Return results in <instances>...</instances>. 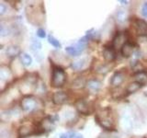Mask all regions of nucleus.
<instances>
[{"label":"nucleus","mask_w":147,"mask_h":138,"mask_svg":"<svg viewBox=\"0 0 147 138\" xmlns=\"http://www.w3.org/2000/svg\"><path fill=\"white\" fill-rule=\"evenodd\" d=\"M86 59L77 60V61H75L71 64V68L75 71H79L86 66Z\"/></svg>","instance_id":"4468645a"},{"label":"nucleus","mask_w":147,"mask_h":138,"mask_svg":"<svg viewBox=\"0 0 147 138\" xmlns=\"http://www.w3.org/2000/svg\"><path fill=\"white\" fill-rule=\"evenodd\" d=\"M133 25L136 31L140 35H147V22L141 18H135L133 21Z\"/></svg>","instance_id":"39448f33"},{"label":"nucleus","mask_w":147,"mask_h":138,"mask_svg":"<svg viewBox=\"0 0 147 138\" xmlns=\"http://www.w3.org/2000/svg\"><path fill=\"white\" fill-rule=\"evenodd\" d=\"M109 71V68L108 67H106L105 66H99L98 69H96V72L98 73H99V74H106Z\"/></svg>","instance_id":"a878e982"},{"label":"nucleus","mask_w":147,"mask_h":138,"mask_svg":"<svg viewBox=\"0 0 147 138\" xmlns=\"http://www.w3.org/2000/svg\"><path fill=\"white\" fill-rule=\"evenodd\" d=\"M60 138H67V136H66V135H64V133H63V135L60 136Z\"/></svg>","instance_id":"473e14b6"},{"label":"nucleus","mask_w":147,"mask_h":138,"mask_svg":"<svg viewBox=\"0 0 147 138\" xmlns=\"http://www.w3.org/2000/svg\"><path fill=\"white\" fill-rule=\"evenodd\" d=\"M142 15L144 16V18H147V2H145L142 7Z\"/></svg>","instance_id":"bb28decb"},{"label":"nucleus","mask_w":147,"mask_h":138,"mask_svg":"<svg viewBox=\"0 0 147 138\" xmlns=\"http://www.w3.org/2000/svg\"><path fill=\"white\" fill-rule=\"evenodd\" d=\"M20 58L21 64H23V66H31V64H32V58H31L30 55H29V54L26 53H22L20 55Z\"/></svg>","instance_id":"2eb2a0df"},{"label":"nucleus","mask_w":147,"mask_h":138,"mask_svg":"<svg viewBox=\"0 0 147 138\" xmlns=\"http://www.w3.org/2000/svg\"><path fill=\"white\" fill-rule=\"evenodd\" d=\"M95 119L98 123L100 124V126L106 129V130H111L114 127V119L109 109L103 110L101 112H98Z\"/></svg>","instance_id":"f257e3e1"},{"label":"nucleus","mask_w":147,"mask_h":138,"mask_svg":"<svg viewBox=\"0 0 147 138\" xmlns=\"http://www.w3.org/2000/svg\"><path fill=\"white\" fill-rule=\"evenodd\" d=\"M35 132V128L31 125H22L18 128V135L20 137H27L32 133H34Z\"/></svg>","instance_id":"0eeeda50"},{"label":"nucleus","mask_w":147,"mask_h":138,"mask_svg":"<svg viewBox=\"0 0 147 138\" xmlns=\"http://www.w3.org/2000/svg\"><path fill=\"white\" fill-rule=\"evenodd\" d=\"M10 77H11L10 70H9L7 67L2 66L1 69H0V78H1L3 81H6V80H8Z\"/></svg>","instance_id":"f3484780"},{"label":"nucleus","mask_w":147,"mask_h":138,"mask_svg":"<svg viewBox=\"0 0 147 138\" xmlns=\"http://www.w3.org/2000/svg\"><path fill=\"white\" fill-rule=\"evenodd\" d=\"M10 117H11V112H9V110L2 112L1 115H0V118H1L2 122H7V120H9Z\"/></svg>","instance_id":"5701e85b"},{"label":"nucleus","mask_w":147,"mask_h":138,"mask_svg":"<svg viewBox=\"0 0 147 138\" xmlns=\"http://www.w3.org/2000/svg\"><path fill=\"white\" fill-rule=\"evenodd\" d=\"M8 34H9V30L7 29V27L1 24V26H0V35H1V37H5Z\"/></svg>","instance_id":"b1692460"},{"label":"nucleus","mask_w":147,"mask_h":138,"mask_svg":"<svg viewBox=\"0 0 147 138\" xmlns=\"http://www.w3.org/2000/svg\"><path fill=\"white\" fill-rule=\"evenodd\" d=\"M136 138H139V137H136Z\"/></svg>","instance_id":"72a5a7b5"},{"label":"nucleus","mask_w":147,"mask_h":138,"mask_svg":"<svg viewBox=\"0 0 147 138\" xmlns=\"http://www.w3.org/2000/svg\"><path fill=\"white\" fill-rule=\"evenodd\" d=\"M37 106V101L32 98V97H25L24 99H22L20 107L21 109L26 112H32Z\"/></svg>","instance_id":"7ed1b4c3"},{"label":"nucleus","mask_w":147,"mask_h":138,"mask_svg":"<svg viewBox=\"0 0 147 138\" xmlns=\"http://www.w3.org/2000/svg\"><path fill=\"white\" fill-rule=\"evenodd\" d=\"M76 107L77 109V110L79 112H81L82 114H85V115H88L90 113V110H89V105L88 103L85 101L84 99H80L78 100L76 104Z\"/></svg>","instance_id":"6e6552de"},{"label":"nucleus","mask_w":147,"mask_h":138,"mask_svg":"<svg viewBox=\"0 0 147 138\" xmlns=\"http://www.w3.org/2000/svg\"><path fill=\"white\" fill-rule=\"evenodd\" d=\"M134 79L136 82L140 83L142 85L147 84V72L146 71H140L134 75Z\"/></svg>","instance_id":"ddd939ff"},{"label":"nucleus","mask_w":147,"mask_h":138,"mask_svg":"<svg viewBox=\"0 0 147 138\" xmlns=\"http://www.w3.org/2000/svg\"><path fill=\"white\" fill-rule=\"evenodd\" d=\"M76 133H73L71 132L69 133V138H76Z\"/></svg>","instance_id":"c756f323"},{"label":"nucleus","mask_w":147,"mask_h":138,"mask_svg":"<svg viewBox=\"0 0 147 138\" xmlns=\"http://www.w3.org/2000/svg\"><path fill=\"white\" fill-rule=\"evenodd\" d=\"M65 52L69 55H71V56H78V55L81 53L80 51L78 50L76 46H68V47L65 48Z\"/></svg>","instance_id":"aec40b11"},{"label":"nucleus","mask_w":147,"mask_h":138,"mask_svg":"<svg viewBox=\"0 0 147 138\" xmlns=\"http://www.w3.org/2000/svg\"><path fill=\"white\" fill-rule=\"evenodd\" d=\"M48 41L53 46V47L58 48V49L61 48V43H60V41H59L56 38H54L53 36L49 35V37H48Z\"/></svg>","instance_id":"4be33fe9"},{"label":"nucleus","mask_w":147,"mask_h":138,"mask_svg":"<svg viewBox=\"0 0 147 138\" xmlns=\"http://www.w3.org/2000/svg\"><path fill=\"white\" fill-rule=\"evenodd\" d=\"M37 36L40 39H43L46 37V31L43 29H39L37 30Z\"/></svg>","instance_id":"393cba45"},{"label":"nucleus","mask_w":147,"mask_h":138,"mask_svg":"<svg viewBox=\"0 0 147 138\" xmlns=\"http://www.w3.org/2000/svg\"><path fill=\"white\" fill-rule=\"evenodd\" d=\"M32 48H33V49H40L41 48V44H40V41H33Z\"/></svg>","instance_id":"c85d7f7f"},{"label":"nucleus","mask_w":147,"mask_h":138,"mask_svg":"<svg viewBox=\"0 0 147 138\" xmlns=\"http://www.w3.org/2000/svg\"><path fill=\"white\" fill-rule=\"evenodd\" d=\"M76 138H84V137H83V135H80V133H76Z\"/></svg>","instance_id":"7c9ffc66"},{"label":"nucleus","mask_w":147,"mask_h":138,"mask_svg":"<svg viewBox=\"0 0 147 138\" xmlns=\"http://www.w3.org/2000/svg\"><path fill=\"white\" fill-rule=\"evenodd\" d=\"M121 52L124 57H130L133 53V45L130 41H127V43L121 47Z\"/></svg>","instance_id":"9b49d317"},{"label":"nucleus","mask_w":147,"mask_h":138,"mask_svg":"<svg viewBox=\"0 0 147 138\" xmlns=\"http://www.w3.org/2000/svg\"><path fill=\"white\" fill-rule=\"evenodd\" d=\"M116 17H117V20L119 22L123 23L127 20V12L124 10H119L116 14Z\"/></svg>","instance_id":"412c9836"},{"label":"nucleus","mask_w":147,"mask_h":138,"mask_svg":"<svg viewBox=\"0 0 147 138\" xmlns=\"http://www.w3.org/2000/svg\"><path fill=\"white\" fill-rule=\"evenodd\" d=\"M68 99V95L64 91H56L53 95V101L56 105H62Z\"/></svg>","instance_id":"423d86ee"},{"label":"nucleus","mask_w":147,"mask_h":138,"mask_svg":"<svg viewBox=\"0 0 147 138\" xmlns=\"http://www.w3.org/2000/svg\"><path fill=\"white\" fill-rule=\"evenodd\" d=\"M127 37L126 34L124 32H119L116 34V36L114 37V39L112 41V47L113 48H121L127 43Z\"/></svg>","instance_id":"20e7f679"},{"label":"nucleus","mask_w":147,"mask_h":138,"mask_svg":"<svg viewBox=\"0 0 147 138\" xmlns=\"http://www.w3.org/2000/svg\"><path fill=\"white\" fill-rule=\"evenodd\" d=\"M119 2L122 3V4H124V5H127V4H128V1H123V0H121Z\"/></svg>","instance_id":"2f4dec72"},{"label":"nucleus","mask_w":147,"mask_h":138,"mask_svg":"<svg viewBox=\"0 0 147 138\" xmlns=\"http://www.w3.org/2000/svg\"><path fill=\"white\" fill-rule=\"evenodd\" d=\"M121 125L123 130L130 131L131 129L132 123L131 122V120L129 119L128 117H122V119L121 120Z\"/></svg>","instance_id":"a211bd4d"},{"label":"nucleus","mask_w":147,"mask_h":138,"mask_svg":"<svg viewBox=\"0 0 147 138\" xmlns=\"http://www.w3.org/2000/svg\"><path fill=\"white\" fill-rule=\"evenodd\" d=\"M6 53L8 57H15L20 53V48L18 45H9L7 47Z\"/></svg>","instance_id":"f8f14e48"},{"label":"nucleus","mask_w":147,"mask_h":138,"mask_svg":"<svg viewBox=\"0 0 147 138\" xmlns=\"http://www.w3.org/2000/svg\"><path fill=\"white\" fill-rule=\"evenodd\" d=\"M87 87L92 90V91H98L100 87H101V83L98 81V80H96V79H91L87 82Z\"/></svg>","instance_id":"dca6fc26"},{"label":"nucleus","mask_w":147,"mask_h":138,"mask_svg":"<svg viewBox=\"0 0 147 138\" xmlns=\"http://www.w3.org/2000/svg\"><path fill=\"white\" fill-rule=\"evenodd\" d=\"M142 85L140 84V83H138V82H132L131 83V84H129V86L127 87V92H129V93H134V92L138 91L140 89H141V87Z\"/></svg>","instance_id":"6ab92c4d"},{"label":"nucleus","mask_w":147,"mask_h":138,"mask_svg":"<svg viewBox=\"0 0 147 138\" xmlns=\"http://www.w3.org/2000/svg\"><path fill=\"white\" fill-rule=\"evenodd\" d=\"M66 80V74L64 70L60 66H54L52 74V86L54 87H60L64 85Z\"/></svg>","instance_id":"f03ea898"},{"label":"nucleus","mask_w":147,"mask_h":138,"mask_svg":"<svg viewBox=\"0 0 147 138\" xmlns=\"http://www.w3.org/2000/svg\"><path fill=\"white\" fill-rule=\"evenodd\" d=\"M7 11V7L5 6L4 3H0V15H4L5 12Z\"/></svg>","instance_id":"cd10ccee"},{"label":"nucleus","mask_w":147,"mask_h":138,"mask_svg":"<svg viewBox=\"0 0 147 138\" xmlns=\"http://www.w3.org/2000/svg\"><path fill=\"white\" fill-rule=\"evenodd\" d=\"M103 57L106 61L112 62L116 58V53L113 47H105L103 50Z\"/></svg>","instance_id":"1a4fd4ad"},{"label":"nucleus","mask_w":147,"mask_h":138,"mask_svg":"<svg viewBox=\"0 0 147 138\" xmlns=\"http://www.w3.org/2000/svg\"><path fill=\"white\" fill-rule=\"evenodd\" d=\"M124 81V75L121 72H116L110 79V84L112 87L121 86Z\"/></svg>","instance_id":"9d476101"}]
</instances>
